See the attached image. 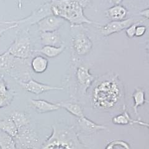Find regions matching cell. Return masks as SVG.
Segmentation results:
<instances>
[{
    "label": "cell",
    "instance_id": "cell-13",
    "mask_svg": "<svg viewBox=\"0 0 149 149\" xmlns=\"http://www.w3.org/2000/svg\"><path fill=\"white\" fill-rule=\"evenodd\" d=\"M62 18L54 15L44 17L37 22V27L40 32L58 31L64 23Z\"/></svg>",
    "mask_w": 149,
    "mask_h": 149
},
{
    "label": "cell",
    "instance_id": "cell-9",
    "mask_svg": "<svg viewBox=\"0 0 149 149\" xmlns=\"http://www.w3.org/2000/svg\"><path fill=\"white\" fill-rule=\"evenodd\" d=\"M14 139L17 147L40 148L39 137L31 124L18 129L17 136Z\"/></svg>",
    "mask_w": 149,
    "mask_h": 149
},
{
    "label": "cell",
    "instance_id": "cell-25",
    "mask_svg": "<svg viewBox=\"0 0 149 149\" xmlns=\"http://www.w3.org/2000/svg\"><path fill=\"white\" fill-rule=\"evenodd\" d=\"M0 149H16L15 139L3 132L0 137Z\"/></svg>",
    "mask_w": 149,
    "mask_h": 149
},
{
    "label": "cell",
    "instance_id": "cell-32",
    "mask_svg": "<svg viewBox=\"0 0 149 149\" xmlns=\"http://www.w3.org/2000/svg\"><path fill=\"white\" fill-rule=\"evenodd\" d=\"M114 4H120L124 0H111Z\"/></svg>",
    "mask_w": 149,
    "mask_h": 149
},
{
    "label": "cell",
    "instance_id": "cell-34",
    "mask_svg": "<svg viewBox=\"0 0 149 149\" xmlns=\"http://www.w3.org/2000/svg\"><path fill=\"white\" fill-rule=\"evenodd\" d=\"M16 149H40L38 148H31V147H17Z\"/></svg>",
    "mask_w": 149,
    "mask_h": 149
},
{
    "label": "cell",
    "instance_id": "cell-15",
    "mask_svg": "<svg viewBox=\"0 0 149 149\" xmlns=\"http://www.w3.org/2000/svg\"><path fill=\"white\" fill-rule=\"evenodd\" d=\"M15 93L4 79L0 76V109L5 108L11 103Z\"/></svg>",
    "mask_w": 149,
    "mask_h": 149
},
{
    "label": "cell",
    "instance_id": "cell-27",
    "mask_svg": "<svg viewBox=\"0 0 149 149\" xmlns=\"http://www.w3.org/2000/svg\"><path fill=\"white\" fill-rule=\"evenodd\" d=\"M143 21L140 20L136 22L133 23L130 26H129L128 27H127L126 29H125V35L129 39H132L135 37V33H136V27L140 24H141Z\"/></svg>",
    "mask_w": 149,
    "mask_h": 149
},
{
    "label": "cell",
    "instance_id": "cell-7",
    "mask_svg": "<svg viewBox=\"0 0 149 149\" xmlns=\"http://www.w3.org/2000/svg\"><path fill=\"white\" fill-rule=\"evenodd\" d=\"M7 51L15 57L19 59H30L33 56L34 52L32 49L31 40L28 29L22 31L16 37Z\"/></svg>",
    "mask_w": 149,
    "mask_h": 149
},
{
    "label": "cell",
    "instance_id": "cell-2",
    "mask_svg": "<svg viewBox=\"0 0 149 149\" xmlns=\"http://www.w3.org/2000/svg\"><path fill=\"white\" fill-rule=\"evenodd\" d=\"M70 74L67 85L73 100L78 101V97L87 95L88 91L95 81L97 76L90 72L91 65L85 63L79 57H71Z\"/></svg>",
    "mask_w": 149,
    "mask_h": 149
},
{
    "label": "cell",
    "instance_id": "cell-28",
    "mask_svg": "<svg viewBox=\"0 0 149 149\" xmlns=\"http://www.w3.org/2000/svg\"><path fill=\"white\" fill-rule=\"evenodd\" d=\"M147 31V27L146 25L139 24L136 29V33H135V37H141L146 34Z\"/></svg>",
    "mask_w": 149,
    "mask_h": 149
},
{
    "label": "cell",
    "instance_id": "cell-21",
    "mask_svg": "<svg viewBox=\"0 0 149 149\" xmlns=\"http://www.w3.org/2000/svg\"><path fill=\"white\" fill-rule=\"evenodd\" d=\"M132 97L134 101L132 106L133 111L138 119H141L139 118L138 108L148 102V101L147 100L146 96V91L142 88H137L132 93Z\"/></svg>",
    "mask_w": 149,
    "mask_h": 149
},
{
    "label": "cell",
    "instance_id": "cell-11",
    "mask_svg": "<svg viewBox=\"0 0 149 149\" xmlns=\"http://www.w3.org/2000/svg\"><path fill=\"white\" fill-rule=\"evenodd\" d=\"M138 21L133 17H128L127 19L123 21H111L104 26L97 25V27L101 32V34L104 36L108 37L114 34L119 33L126 29L133 23Z\"/></svg>",
    "mask_w": 149,
    "mask_h": 149
},
{
    "label": "cell",
    "instance_id": "cell-26",
    "mask_svg": "<svg viewBox=\"0 0 149 149\" xmlns=\"http://www.w3.org/2000/svg\"><path fill=\"white\" fill-rule=\"evenodd\" d=\"M104 149H132L129 143L120 139H113L106 143Z\"/></svg>",
    "mask_w": 149,
    "mask_h": 149
},
{
    "label": "cell",
    "instance_id": "cell-10",
    "mask_svg": "<svg viewBox=\"0 0 149 149\" xmlns=\"http://www.w3.org/2000/svg\"><path fill=\"white\" fill-rule=\"evenodd\" d=\"M107 128L108 127L106 125L97 124L86 118L85 116H83L81 118H76L74 130L76 133L79 132L83 135L91 136Z\"/></svg>",
    "mask_w": 149,
    "mask_h": 149
},
{
    "label": "cell",
    "instance_id": "cell-31",
    "mask_svg": "<svg viewBox=\"0 0 149 149\" xmlns=\"http://www.w3.org/2000/svg\"><path fill=\"white\" fill-rule=\"evenodd\" d=\"M91 1V0H77V1L80 3V4L83 9H85L89 5Z\"/></svg>",
    "mask_w": 149,
    "mask_h": 149
},
{
    "label": "cell",
    "instance_id": "cell-29",
    "mask_svg": "<svg viewBox=\"0 0 149 149\" xmlns=\"http://www.w3.org/2000/svg\"><path fill=\"white\" fill-rule=\"evenodd\" d=\"M138 15L139 16H142L144 19H146V20H148V17H149V8H147L146 9H142V10L140 11L138 13Z\"/></svg>",
    "mask_w": 149,
    "mask_h": 149
},
{
    "label": "cell",
    "instance_id": "cell-30",
    "mask_svg": "<svg viewBox=\"0 0 149 149\" xmlns=\"http://www.w3.org/2000/svg\"><path fill=\"white\" fill-rule=\"evenodd\" d=\"M16 28H17V26L16 24H10L9 25L8 27L4 28V29H2L0 30V39H1V37L3 36V35L4 34V32H5L6 31H9V30H11V29H16Z\"/></svg>",
    "mask_w": 149,
    "mask_h": 149
},
{
    "label": "cell",
    "instance_id": "cell-23",
    "mask_svg": "<svg viewBox=\"0 0 149 149\" xmlns=\"http://www.w3.org/2000/svg\"><path fill=\"white\" fill-rule=\"evenodd\" d=\"M9 118L12 119L13 123H15L17 130L31 124V120L29 116L24 112L15 111L10 114Z\"/></svg>",
    "mask_w": 149,
    "mask_h": 149
},
{
    "label": "cell",
    "instance_id": "cell-35",
    "mask_svg": "<svg viewBox=\"0 0 149 149\" xmlns=\"http://www.w3.org/2000/svg\"><path fill=\"white\" fill-rule=\"evenodd\" d=\"M0 23H1V24H3V21H1V20H0Z\"/></svg>",
    "mask_w": 149,
    "mask_h": 149
},
{
    "label": "cell",
    "instance_id": "cell-8",
    "mask_svg": "<svg viewBox=\"0 0 149 149\" xmlns=\"http://www.w3.org/2000/svg\"><path fill=\"white\" fill-rule=\"evenodd\" d=\"M53 15L51 7L50 1L45 2L39 8L32 11L31 15L19 20L16 21H3V24H16L17 27H24L29 26L37 24L40 20L44 17Z\"/></svg>",
    "mask_w": 149,
    "mask_h": 149
},
{
    "label": "cell",
    "instance_id": "cell-14",
    "mask_svg": "<svg viewBox=\"0 0 149 149\" xmlns=\"http://www.w3.org/2000/svg\"><path fill=\"white\" fill-rule=\"evenodd\" d=\"M123 113L115 116L112 118V123L114 124L117 125H139L140 126L146 127L147 128L148 127V124L147 123L143 122L141 119H133L129 113L126 106L124 104L123 106Z\"/></svg>",
    "mask_w": 149,
    "mask_h": 149
},
{
    "label": "cell",
    "instance_id": "cell-16",
    "mask_svg": "<svg viewBox=\"0 0 149 149\" xmlns=\"http://www.w3.org/2000/svg\"><path fill=\"white\" fill-rule=\"evenodd\" d=\"M30 105L36 111L40 114L51 113L60 109L58 102L52 103L44 100H31Z\"/></svg>",
    "mask_w": 149,
    "mask_h": 149
},
{
    "label": "cell",
    "instance_id": "cell-3",
    "mask_svg": "<svg viewBox=\"0 0 149 149\" xmlns=\"http://www.w3.org/2000/svg\"><path fill=\"white\" fill-rule=\"evenodd\" d=\"M50 3L53 15L69 22L70 26L100 25L99 22L90 20L85 15L84 9L77 0H51Z\"/></svg>",
    "mask_w": 149,
    "mask_h": 149
},
{
    "label": "cell",
    "instance_id": "cell-12",
    "mask_svg": "<svg viewBox=\"0 0 149 149\" xmlns=\"http://www.w3.org/2000/svg\"><path fill=\"white\" fill-rule=\"evenodd\" d=\"M18 83L26 91L36 95H39L51 90H62L64 89L63 87L54 86L47 85V84L37 81L32 78L27 81H18Z\"/></svg>",
    "mask_w": 149,
    "mask_h": 149
},
{
    "label": "cell",
    "instance_id": "cell-19",
    "mask_svg": "<svg viewBox=\"0 0 149 149\" xmlns=\"http://www.w3.org/2000/svg\"><path fill=\"white\" fill-rule=\"evenodd\" d=\"M58 104L60 108L65 109L76 118H81L85 116L82 106L77 101L71 100L70 101L58 102Z\"/></svg>",
    "mask_w": 149,
    "mask_h": 149
},
{
    "label": "cell",
    "instance_id": "cell-24",
    "mask_svg": "<svg viewBox=\"0 0 149 149\" xmlns=\"http://www.w3.org/2000/svg\"><path fill=\"white\" fill-rule=\"evenodd\" d=\"M0 130L15 138L17 134V129L10 118L0 120Z\"/></svg>",
    "mask_w": 149,
    "mask_h": 149
},
{
    "label": "cell",
    "instance_id": "cell-5",
    "mask_svg": "<svg viewBox=\"0 0 149 149\" xmlns=\"http://www.w3.org/2000/svg\"><path fill=\"white\" fill-rule=\"evenodd\" d=\"M80 142L74 129L58 130L53 127L51 136L47 139L40 149H85L80 146Z\"/></svg>",
    "mask_w": 149,
    "mask_h": 149
},
{
    "label": "cell",
    "instance_id": "cell-20",
    "mask_svg": "<svg viewBox=\"0 0 149 149\" xmlns=\"http://www.w3.org/2000/svg\"><path fill=\"white\" fill-rule=\"evenodd\" d=\"M49 67V60L45 56L38 55L32 57L30 62L31 69L35 73L41 74L46 72Z\"/></svg>",
    "mask_w": 149,
    "mask_h": 149
},
{
    "label": "cell",
    "instance_id": "cell-18",
    "mask_svg": "<svg viewBox=\"0 0 149 149\" xmlns=\"http://www.w3.org/2000/svg\"><path fill=\"white\" fill-rule=\"evenodd\" d=\"M40 39L43 46H60L63 44L59 31L40 32Z\"/></svg>",
    "mask_w": 149,
    "mask_h": 149
},
{
    "label": "cell",
    "instance_id": "cell-33",
    "mask_svg": "<svg viewBox=\"0 0 149 149\" xmlns=\"http://www.w3.org/2000/svg\"><path fill=\"white\" fill-rule=\"evenodd\" d=\"M17 7L18 9H21L22 7V0H18L17 1Z\"/></svg>",
    "mask_w": 149,
    "mask_h": 149
},
{
    "label": "cell",
    "instance_id": "cell-22",
    "mask_svg": "<svg viewBox=\"0 0 149 149\" xmlns=\"http://www.w3.org/2000/svg\"><path fill=\"white\" fill-rule=\"evenodd\" d=\"M66 46L64 44L60 46L54 45H44L39 50H34V52H39L48 58H55L58 57L62 53H63Z\"/></svg>",
    "mask_w": 149,
    "mask_h": 149
},
{
    "label": "cell",
    "instance_id": "cell-4",
    "mask_svg": "<svg viewBox=\"0 0 149 149\" xmlns=\"http://www.w3.org/2000/svg\"><path fill=\"white\" fill-rule=\"evenodd\" d=\"M29 59L14 57L6 50L0 55V74H9L17 81H27L31 79Z\"/></svg>",
    "mask_w": 149,
    "mask_h": 149
},
{
    "label": "cell",
    "instance_id": "cell-1",
    "mask_svg": "<svg viewBox=\"0 0 149 149\" xmlns=\"http://www.w3.org/2000/svg\"><path fill=\"white\" fill-rule=\"evenodd\" d=\"M91 87V104L95 109L113 110L124 98V87L117 74L109 73L97 77Z\"/></svg>",
    "mask_w": 149,
    "mask_h": 149
},
{
    "label": "cell",
    "instance_id": "cell-17",
    "mask_svg": "<svg viewBox=\"0 0 149 149\" xmlns=\"http://www.w3.org/2000/svg\"><path fill=\"white\" fill-rule=\"evenodd\" d=\"M106 16L111 21H123L128 18V9L121 4H114L105 12Z\"/></svg>",
    "mask_w": 149,
    "mask_h": 149
},
{
    "label": "cell",
    "instance_id": "cell-6",
    "mask_svg": "<svg viewBox=\"0 0 149 149\" xmlns=\"http://www.w3.org/2000/svg\"><path fill=\"white\" fill-rule=\"evenodd\" d=\"M70 39L72 57L80 58L91 52L93 42L84 25L70 26Z\"/></svg>",
    "mask_w": 149,
    "mask_h": 149
}]
</instances>
